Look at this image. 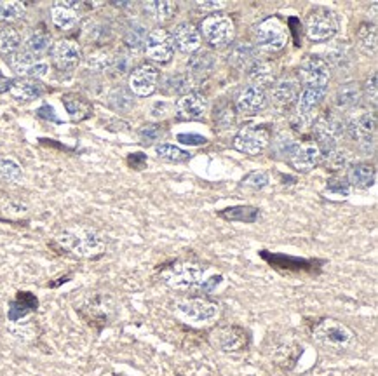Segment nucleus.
I'll return each instance as SVG.
<instances>
[{"label":"nucleus","mask_w":378,"mask_h":376,"mask_svg":"<svg viewBox=\"0 0 378 376\" xmlns=\"http://www.w3.org/2000/svg\"><path fill=\"white\" fill-rule=\"evenodd\" d=\"M112 63H114V57L105 51L92 52L87 57V65H90L92 70H107V68L112 67Z\"/></svg>","instance_id":"09e8293b"},{"label":"nucleus","mask_w":378,"mask_h":376,"mask_svg":"<svg viewBox=\"0 0 378 376\" xmlns=\"http://www.w3.org/2000/svg\"><path fill=\"white\" fill-rule=\"evenodd\" d=\"M314 134L318 140V147L323 153L333 150L338 147V141L345 134V124L340 117L333 114H324L315 121Z\"/></svg>","instance_id":"1a4fd4ad"},{"label":"nucleus","mask_w":378,"mask_h":376,"mask_svg":"<svg viewBox=\"0 0 378 376\" xmlns=\"http://www.w3.org/2000/svg\"><path fill=\"white\" fill-rule=\"evenodd\" d=\"M269 183H270V178L265 171H252L241 179V187L252 188V190H256V192L267 188Z\"/></svg>","instance_id":"a18cd8bd"},{"label":"nucleus","mask_w":378,"mask_h":376,"mask_svg":"<svg viewBox=\"0 0 378 376\" xmlns=\"http://www.w3.org/2000/svg\"><path fill=\"white\" fill-rule=\"evenodd\" d=\"M300 355H302V347H298V345H281V347L277 348L274 359H276V363H279L281 366L293 367Z\"/></svg>","instance_id":"79ce46f5"},{"label":"nucleus","mask_w":378,"mask_h":376,"mask_svg":"<svg viewBox=\"0 0 378 376\" xmlns=\"http://www.w3.org/2000/svg\"><path fill=\"white\" fill-rule=\"evenodd\" d=\"M19 45H21V33L13 26H2L0 28V55H13L18 51Z\"/></svg>","instance_id":"4c0bfd02"},{"label":"nucleus","mask_w":378,"mask_h":376,"mask_svg":"<svg viewBox=\"0 0 378 376\" xmlns=\"http://www.w3.org/2000/svg\"><path fill=\"white\" fill-rule=\"evenodd\" d=\"M166 87H168L169 93L175 94H188L192 89V77L188 74H176V75H169L166 79Z\"/></svg>","instance_id":"37998d69"},{"label":"nucleus","mask_w":378,"mask_h":376,"mask_svg":"<svg viewBox=\"0 0 378 376\" xmlns=\"http://www.w3.org/2000/svg\"><path fill=\"white\" fill-rule=\"evenodd\" d=\"M289 166L298 172H310L321 164V150L315 143L308 141H293L286 152Z\"/></svg>","instance_id":"f8f14e48"},{"label":"nucleus","mask_w":378,"mask_h":376,"mask_svg":"<svg viewBox=\"0 0 378 376\" xmlns=\"http://www.w3.org/2000/svg\"><path fill=\"white\" fill-rule=\"evenodd\" d=\"M0 176L9 182H16L21 178V167L18 162L11 159H0Z\"/></svg>","instance_id":"de8ad7c7"},{"label":"nucleus","mask_w":378,"mask_h":376,"mask_svg":"<svg viewBox=\"0 0 378 376\" xmlns=\"http://www.w3.org/2000/svg\"><path fill=\"white\" fill-rule=\"evenodd\" d=\"M51 49V35L44 30H36L32 35L28 37V40L25 42V51H28L30 55H33L40 60V56L44 52H48Z\"/></svg>","instance_id":"c9c22d12"},{"label":"nucleus","mask_w":378,"mask_h":376,"mask_svg":"<svg viewBox=\"0 0 378 376\" xmlns=\"http://www.w3.org/2000/svg\"><path fill=\"white\" fill-rule=\"evenodd\" d=\"M61 101H63L65 109H67V112L68 115H70V118L73 122H82L91 117L92 105L90 99L84 98L82 94L67 93V94H63Z\"/></svg>","instance_id":"c85d7f7f"},{"label":"nucleus","mask_w":378,"mask_h":376,"mask_svg":"<svg viewBox=\"0 0 378 376\" xmlns=\"http://www.w3.org/2000/svg\"><path fill=\"white\" fill-rule=\"evenodd\" d=\"M37 114L40 118H45V121H53V122H58V124H61V121L58 118V115L54 114V109L51 105L40 106V109L37 110Z\"/></svg>","instance_id":"052dcab7"},{"label":"nucleus","mask_w":378,"mask_h":376,"mask_svg":"<svg viewBox=\"0 0 378 376\" xmlns=\"http://www.w3.org/2000/svg\"><path fill=\"white\" fill-rule=\"evenodd\" d=\"M347 183L349 187L360 188V190H368L377 183V170L369 162H356L349 164L347 167Z\"/></svg>","instance_id":"5701e85b"},{"label":"nucleus","mask_w":378,"mask_h":376,"mask_svg":"<svg viewBox=\"0 0 378 376\" xmlns=\"http://www.w3.org/2000/svg\"><path fill=\"white\" fill-rule=\"evenodd\" d=\"M213 345L227 354L244 352L252 343V335L242 326H222L213 333Z\"/></svg>","instance_id":"4468645a"},{"label":"nucleus","mask_w":378,"mask_h":376,"mask_svg":"<svg viewBox=\"0 0 378 376\" xmlns=\"http://www.w3.org/2000/svg\"><path fill=\"white\" fill-rule=\"evenodd\" d=\"M49 72V65L44 63V61H37L28 72H26V79H36L38 80L40 77H45Z\"/></svg>","instance_id":"13d9d810"},{"label":"nucleus","mask_w":378,"mask_h":376,"mask_svg":"<svg viewBox=\"0 0 378 376\" xmlns=\"http://www.w3.org/2000/svg\"><path fill=\"white\" fill-rule=\"evenodd\" d=\"M234 148L246 155H260L269 148L270 133L261 126H246L234 136Z\"/></svg>","instance_id":"9d476101"},{"label":"nucleus","mask_w":378,"mask_h":376,"mask_svg":"<svg viewBox=\"0 0 378 376\" xmlns=\"http://www.w3.org/2000/svg\"><path fill=\"white\" fill-rule=\"evenodd\" d=\"M248 79L252 82V86L261 87H270L276 82V70H274L272 65L265 60H256L252 67L248 68Z\"/></svg>","instance_id":"7c9ffc66"},{"label":"nucleus","mask_w":378,"mask_h":376,"mask_svg":"<svg viewBox=\"0 0 378 376\" xmlns=\"http://www.w3.org/2000/svg\"><path fill=\"white\" fill-rule=\"evenodd\" d=\"M218 218L222 220L230 221V223H246V225H253L256 223L258 218H260V209L254 206L248 204H241V206H230L225 207V209H220Z\"/></svg>","instance_id":"bb28decb"},{"label":"nucleus","mask_w":378,"mask_h":376,"mask_svg":"<svg viewBox=\"0 0 378 376\" xmlns=\"http://www.w3.org/2000/svg\"><path fill=\"white\" fill-rule=\"evenodd\" d=\"M300 94V80L296 77L286 75L277 79L270 86V99L277 106H289L293 101H296Z\"/></svg>","instance_id":"412c9836"},{"label":"nucleus","mask_w":378,"mask_h":376,"mask_svg":"<svg viewBox=\"0 0 378 376\" xmlns=\"http://www.w3.org/2000/svg\"><path fill=\"white\" fill-rule=\"evenodd\" d=\"M157 84H159V70L153 65H140L129 75V91L140 98L156 93Z\"/></svg>","instance_id":"a211bd4d"},{"label":"nucleus","mask_w":378,"mask_h":376,"mask_svg":"<svg viewBox=\"0 0 378 376\" xmlns=\"http://www.w3.org/2000/svg\"><path fill=\"white\" fill-rule=\"evenodd\" d=\"M289 28L279 16H270L254 28V40L260 49L267 52H279L286 48Z\"/></svg>","instance_id":"423d86ee"},{"label":"nucleus","mask_w":378,"mask_h":376,"mask_svg":"<svg viewBox=\"0 0 378 376\" xmlns=\"http://www.w3.org/2000/svg\"><path fill=\"white\" fill-rule=\"evenodd\" d=\"M14 80L11 79H4V77H0V94L6 93V91L11 89V86H13Z\"/></svg>","instance_id":"e2e57ef3"},{"label":"nucleus","mask_w":378,"mask_h":376,"mask_svg":"<svg viewBox=\"0 0 378 376\" xmlns=\"http://www.w3.org/2000/svg\"><path fill=\"white\" fill-rule=\"evenodd\" d=\"M51 245H56V249H60V251L70 253L77 258L84 260L99 258V256H103L107 248L103 237L96 230L87 228V226H75V228L63 230L54 237Z\"/></svg>","instance_id":"f257e3e1"},{"label":"nucleus","mask_w":378,"mask_h":376,"mask_svg":"<svg viewBox=\"0 0 378 376\" xmlns=\"http://www.w3.org/2000/svg\"><path fill=\"white\" fill-rule=\"evenodd\" d=\"M229 63L232 65L237 70H248L249 67L258 60V48L249 42H235L230 48L229 55Z\"/></svg>","instance_id":"393cba45"},{"label":"nucleus","mask_w":378,"mask_h":376,"mask_svg":"<svg viewBox=\"0 0 378 376\" xmlns=\"http://www.w3.org/2000/svg\"><path fill=\"white\" fill-rule=\"evenodd\" d=\"M310 335L318 345L328 350H347L356 340L352 329L331 317H321L310 324Z\"/></svg>","instance_id":"20e7f679"},{"label":"nucleus","mask_w":378,"mask_h":376,"mask_svg":"<svg viewBox=\"0 0 378 376\" xmlns=\"http://www.w3.org/2000/svg\"><path fill=\"white\" fill-rule=\"evenodd\" d=\"M146 57L156 63H168L175 56V42H173L171 32L164 28L150 30L145 40Z\"/></svg>","instance_id":"2eb2a0df"},{"label":"nucleus","mask_w":378,"mask_h":376,"mask_svg":"<svg viewBox=\"0 0 378 376\" xmlns=\"http://www.w3.org/2000/svg\"><path fill=\"white\" fill-rule=\"evenodd\" d=\"M80 4L79 2H56L51 7V18L56 28L68 32L75 28L80 19Z\"/></svg>","instance_id":"4be33fe9"},{"label":"nucleus","mask_w":378,"mask_h":376,"mask_svg":"<svg viewBox=\"0 0 378 376\" xmlns=\"http://www.w3.org/2000/svg\"><path fill=\"white\" fill-rule=\"evenodd\" d=\"M187 67L190 70V75L195 77H206L215 70L216 67V56L211 51H195L188 57Z\"/></svg>","instance_id":"473e14b6"},{"label":"nucleus","mask_w":378,"mask_h":376,"mask_svg":"<svg viewBox=\"0 0 378 376\" xmlns=\"http://www.w3.org/2000/svg\"><path fill=\"white\" fill-rule=\"evenodd\" d=\"M0 213H2L0 220L14 221L19 220L23 214L28 213V207L23 204V202L14 201V199H4V201H0Z\"/></svg>","instance_id":"a19ab883"},{"label":"nucleus","mask_w":378,"mask_h":376,"mask_svg":"<svg viewBox=\"0 0 378 376\" xmlns=\"http://www.w3.org/2000/svg\"><path fill=\"white\" fill-rule=\"evenodd\" d=\"M171 37L173 42H175V49L185 52V55L199 51L200 42H202V37H200L198 26H195L194 23L188 21H183L180 23V25H176L175 30L171 32Z\"/></svg>","instance_id":"aec40b11"},{"label":"nucleus","mask_w":378,"mask_h":376,"mask_svg":"<svg viewBox=\"0 0 378 376\" xmlns=\"http://www.w3.org/2000/svg\"><path fill=\"white\" fill-rule=\"evenodd\" d=\"M331 77V67L328 60L310 55L302 61L298 70V80L302 82V87H321L328 89Z\"/></svg>","instance_id":"9b49d317"},{"label":"nucleus","mask_w":378,"mask_h":376,"mask_svg":"<svg viewBox=\"0 0 378 376\" xmlns=\"http://www.w3.org/2000/svg\"><path fill=\"white\" fill-rule=\"evenodd\" d=\"M176 140L183 145H190V147H199V145L207 143V138L200 136V134H194V133H181L176 136Z\"/></svg>","instance_id":"6e6d98bb"},{"label":"nucleus","mask_w":378,"mask_h":376,"mask_svg":"<svg viewBox=\"0 0 378 376\" xmlns=\"http://www.w3.org/2000/svg\"><path fill=\"white\" fill-rule=\"evenodd\" d=\"M215 121H216V124H220L222 128H229V126H232L235 121L232 105L223 103L222 106L215 109Z\"/></svg>","instance_id":"8fccbe9b"},{"label":"nucleus","mask_w":378,"mask_h":376,"mask_svg":"<svg viewBox=\"0 0 378 376\" xmlns=\"http://www.w3.org/2000/svg\"><path fill=\"white\" fill-rule=\"evenodd\" d=\"M260 258L281 275L286 277H318L324 267V260L318 258H298L284 253H270L267 249L258 251Z\"/></svg>","instance_id":"7ed1b4c3"},{"label":"nucleus","mask_w":378,"mask_h":376,"mask_svg":"<svg viewBox=\"0 0 378 376\" xmlns=\"http://www.w3.org/2000/svg\"><path fill=\"white\" fill-rule=\"evenodd\" d=\"M223 282V275H213V277H210V279H206V281H202L200 282V286H199V291L202 294H210V293H213V291L216 289V287L220 286V284Z\"/></svg>","instance_id":"4d7b16f0"},{"label":"nucleus","mask_w":378,"mask_h":376,"mask_svg":"<svg viewBox=\"0 0 378 376\" xmlns=\"http://www.w3.org/2000/svg\"><path fill=\"white\" fill-rule=\"evenodd\" d=\"M206 268L202 263L195 260H171V262L161 265L159 277L161 281L176 291H188L200 286Z\"/></svg>","instance_id":"f03ea898"},{"label":"nucleus","mask_w":378,"mask_h":376,"mask_svg":"<svg viewBox=\"0 0 378 376\" xmlns=\"http://www.w3.org/2000/svg\"><path fill=\"white\" fill-rule=\"evenodd\" d=\"M267 93L256 86H246L235 98V110L242 115H256L267 106Z\"/></svg>","instance_id":"6ab92c4d"},{"label":"nucleus","mask_w":378,"mask_h":376,"mask_svg":"<svg viewBox=\"0 0 378 376\" xmlns=\"http://www.w3.org/2000/svg\"><path fill=\"white\" fill-rule=\"evenodd\" d=\"M112 67L117 70V74H126L127 70H129L131 67V57L127 55H119L114 57V63H112Z\"/></svg>","instance_id":"bf43d9fd"},{"label":"nucleus","mask_w":378,"mask_h":376,"mask_svg":"<svg viewBox=\"0 0 378 376\" xmlns=\"http://www.w3.org/2000/svg\"><path fill=\"white\" fill-rule=\"evenodd\" d=\"M126 162H127V166L131 167V170L144 171L148 160H146V155L144 152H134V153H129V155H127Z\"/></svg>","instance_id":"5fc2aeb1"},{"label":"nucleus","mask_w":378,"mask_h":376,"mask_svg":"<svg viewBox=\"0 0 378 376\" xmlns=\"http://www.w3.org/2000/svg\"><path fill=\"white\" fill-rule=\"evenodd\" d=\"M145 9H146V13L152 14L153 19L164 23V21H169V19L175 18V14L178 13V4L169 2V0H164V2L153 0V2L145 4Z\"/></svg>","instance_id":"f704fd0d"},{"label":"nucleus","mask_w":378,"mask_h":376,"mask_svg":"<svg viewBox=\"0 0 378 376\" xmlns=\"http://www.w3.org/2000/svg\"><path fill=\"white\" fill-rule=\"evenodd\" d=\"M77 314L82 317L91 328H94L96 331H102L105 326L110 324L112 314H114V305H112L110 298L103 297V294H96L84 303L82 306L77 309Z\"/></svg>","instance_id":"ddd939ff"},{"label":"nucleus","mask_w":378,"mask_h":376,"mask_svg":"<svg viewBox=\"0 0 378 376\" xmlns=\"http://www.w3.org/2000/svg\"><path fill=\"white\" fill-rule=\"evenodd\" d=\"M26 7L21 2H0V19L6 23L16 21V19L23 18Z\"/></svg>","instance_id":"49530a36"},{"label":"nucleus","mask_w":378,"mask_h":376,"mask_svg":"<svg viewBox=\"0 0 378 376\" xmlns=\"http://www.w3.org/2000/svg\"><path fill=\"white\" fill-rule=\"evenodd\" d=\"M156 153L159 159L166 160V162H171V164L187 162V160L190 159V153H188L187 150H183V148L176 147V145H169V143L157 145Z\"/></svg>","instance_id":"58836bf2"},{"label":"nucleus","mask_w":378,"mask_h":376,"mask_svg":"<svg viewBox=\"0 0 378 376\" xmlns=\"http://www.w3.org/2000/svg\"><path fill=\"white\" fill-rule=\"evenodd\" d=\"M162 136V128L156 124H146L140 129V140L144 145H153Z\"/></svg>","instance_id":"3c124183"},{"label":"nucleus","mask_w":378,"mask_h":376,"mask_svg":"<svg viewBox=\"0 0 378 376\" xmlns=\"http://www.w3.org/2000/svg\"><path fill=\"white\" fill-rule=\"evenodd\" d=\"M6 61H7V65L11 67V70L16 72V74H19V75H26V72H28L30 68H32L33 65H36L37 61H40V60H38V57H36L33 55H30V52L25 51V49H23V51H19L18 49V51L13 52V55L6 56Z\"/></svg>","instance_id":"e433bc0d"},{"label":"nucleus","mask_w":378,"mask_h":376,"mask_svg":"<svg viewBox=\"0 0 378 376\" xmlns=\"http://www.w3.org/2000/svg\"><path fill=\"white\" fill-rule=\"evenodd\" d=\"M326 192L331 195H337V197H347L350 194V187L347 179L331 178L326 185Z\"/></svg>","instance_id":"603ef678"},{"label":"nucleus","mask_w":378,"mask_h":376,"mask_svg":"<svg viewBox=\"0 0 378 376\" xmlns=\"http://www.w3.org/2000/svg\"><path fill=\"white\" fill-rule=\"evenodd\" d=\"M146 28L144 25H140V23H136V25L131 26L129 30L126 32L124 35V44L127 45L129 49H133V51H138V49L145 48V40H146Z\"/></svg>","instance_id":"c03bdc74"},{"label":"nucleus","mask_w":378,"mask_h":376,"mask_svg":"<svg viewBox=\"0 0 378 376\" xmlns=\"http://www.w3.org/2000/svg\"><path fill=\"white\" fill-rule=\"evenodd\" d=\"M9 91L16 99L32 101V99L40 98V96L45 93V86L40 82V80L36 79H18L14 80Z\"/></svg>","instance_id":"c756f323"},{"label":"nucleus","mask_w":378,"mask_h":376,"mask_svg":"<svg viewBox=\"0 0 378 376\" xmlns=\"http://www.w3.org/2000/svg\"><path fill=\"white\" fill-rule=\"evenodd\" d=\"M198 7L202 11H215L218 13L220 9L225 7V2H215V0H207V2H198Z\"/></svg>","instance_id":"680f3d73"},{"label":"nucleus","mask_w":378,"mask_h":376,"mask_svg":"<svg viewBox=\"0 0 378 376\" xmlns=\"http://www.w3.org/2000/svg\"><path fill=\"white\" fill-rule=\"evenodd\" d=\"M38 309V300L33 293L30 291H19L16 293V298L9 303V312H7V317H9L11 322H18L21 321L23 317H26L28 314L36 312Z\"/></svg>","instance_id":"a878e982"},{"label":"nucleus","mask_w":378,"mask_h":376,"mask_svg":"<svg viewBox=\"0 0 378 376\" xmlns=\"http://www.w3.org/2000/svg\"><path fill=\"white\" fill-rule=\"evenodd\" d=\"M176 109H178V112L183 118H188V121H202L207 110L206 96L200 93L183 94L176 101Z\"/></svg>","instance_id":"b1692460"},{"label":"nucleus","mask_w":378,"mask_h":376,"mask_svg":"<svg viewBox=\"0 0 378 376\" xmlns=\"http://www.w3.org/2000/svg\"><path fill=\"white\" fill-rule=\"evenodd\" d=\"M362 99V87L356 80L340 84V87L335 93V105L340 110H352L356 109Z\"/></svg>","instance_id":"cd10ccee"},{"label":"nucleus","mask_w":378,"mask_h":376,"mask_svg":"<svg viewBox=\"0 0 378 376\" xmlns=\"http://www.w3.org/2000/svg\"><path fill=\"white\" fill-rule=\"evenodd\" d=\"M345 131L354 141H357L361 147L369 148V145L373 147L377 138V117L368 112L352 115V117L347 121Z\"/></svg>","instance_id":"dca6fc26"},{"label":"nucleus","mask_w":378,"mask_h":376,"mask_svg":"<svg viewBox=\"0 0 378 376\" xmlns=\"http://www.w3.org/2000/svg\"><path fill=\"white\" fill-rule=\"evenodd\" d=\"M199 32L200 37L206 38L207 44L215 45V48H223V45L230 44V42L234 40V19L230 18L229 14L213 13L202 19Z\"/></svg>","instance_id":"6e6552de"},{"label":"nucleus","mask_w":378,"mask_h":376,"mask_svg":"<svg viewBox=\"0 0 378 376\" xmlns=\"http://www.w3.org/2000/svg\"><path fill=\"white\" fill-rule=\"evenodd\" d=\"M338 33V18L328 7H314L306 18V35L312 42H326Z\"/></svg>","instance_id":"0eeeda50"},{"label":"nucleus","mask_w":378,"mask_h":376,"mask_svg":"<svg viewBox=\"0 0 378 376\" xmlns=\"http://www.w3.org/2000/svg\"><path fill=\"white\" fill-rule=\"evenodd\" d=\"M176 314L180 319L195 326L213 324L222 316V306L210 298H185L176 303Z\"/></svg>","instance_id":"39448f33"},{"label":"nucleus","mask_w":378,"mask_h":376,"mask_svg":"<svg viewBox=\"0 0 378 376\" xmlns=\"http://www.w3.org/2000/svg\"><path fill=\"white\" fill-rule=\"evenodd\" d=\"M80 57V45L72 38H60L51 45V60L53 65L61 72H72L79 67Z\"/></svg>","instance_id":"f3484780"},{"label":"nucleus","mask_w":378,"mask_h":376,"mask_svg":"<svg viewBox=\"0 0 378 376\" xmlns=\"http://www.w3.org/2000/svg\"><path fill=\"white\" fill-rule=\"evenodd\" d=\"M108 103H110V106L115 112H127L134 105L133 93L129 89H126V87H115L110 96H108Z\"/></svg>","instance_id":"ea45409f"},{"label":"nucleus","mask_w":378,"mask_h":376,"mask_svg":"<svg viewBox=\"0 0 378 376\" xmlns=\"http://www.w3.org/2000/svg\"><path fill=\"white\" fill-rule=\"evenodd\" d=\"M68 279H70V275H65V277L56 279V282H51V284H49V287H56V286H60V284H65V282L68 281Z\"/></svg>","instance_id":"0e129e2a"},{"label":"nucleus","mask_w":378,"mask_h":376,"mask_svg":"<svg viewBox=\"0 0 378 376\" xmlns=\"http://www.w3.org/2000/svg\"><path fill=\"white\" fill-rule=\"evenodd\" d=\"M349 162H350L349 152L340 147L333 148V150L323 153L321 155V164L326 167V171L330 172H338L345 170V167H349Z\"/></svg>","instance_id":"72a5a7b5"},{"label":"nucleus","mask_w":378,"mask_h":376,"mask_svg":"<svg viewBox=\"0 0 378 376\" xmlns=\"http://www.w3.org/2000/svg\"><path fill=\"white\" fill-rule=\"evenodd\" d=\"M362 94L366 96L368 101H372L373 105H377V98H378V82H377V74H372V77L366 79L364 89H362Z\"/></svg>","instance_id":"864d4df0"},{"label":"nucleus","mask_w":378,"mask_h":376,"mask_svg":"<svg viewBox=\"0 0 378 376\" xmlns=\"http://www.w3.org/2000/svg\"><path fill=\"white\" fill-rule=\"evenodd\" d=\"M377 38H378V33H377L375 23L364 21L357 26L356 44H357V49H360L361 52H364L366 56H375Z\"/></svg>","instance_id":"2f4dec72"}]
</instances>
